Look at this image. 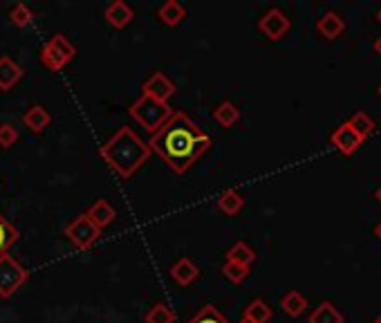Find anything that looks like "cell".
Here are the masks:
<instances>
[{"instance_id": "6da1fadb", "label": "cell", "mask_w": 381, "mask_h": 323, "mask_svg": "<svg viewBox=\"0 0 381 323\" xmlns=\"http://www.w3.org/2000/svg\"><path fill=\"white\" fill-rule=\"evenodd\" d=\"M211 135L193 117L173 112V117L157 133H153L148 148L150 153H157L164 159V164L173 168L175 173H184L211 148Z\"/></svg>"}, {"instance_id": "7a4b0ae2", "label": "cell", "mask_w": 381, "mask_h": 323, "mask_svg": "<svg viewBox=\"0 0 381 323\" xmlns=\"http://www.w3.org/2000/svg\"><path fill=\"white\" fill-rule=\"evenodd\" d=\"M99 155L119 177L130 179L150 157L148 141H144L128 126H121L110 139L101 144Z\"/></svg>"}, {"instance_id": "3957f363", "label": "cell", "mask_w": 381, "mask_h": 323, "mask_svg": "<svg viewBox=\"0 0 381 323\" xmlns=\"http://www.w3.org/2000/svg\"><path fill=\"white\" fill-rule=\"evenodd\" d=\"M128 112L135 121L139 126H144L148 133H157L162 126H164L170 117H173V108L168 106V101H157V99H150V97H139L137 101H135Z\"/></svg>"}, {"instance_id": "277c9868", "label": "cell", "mask_w": 381, "mask_h": 323, "mask_svg": "<svg viewBox=\"0 0 381 323\" xmlns=\"http://www.w3.org/2000/svg\"><path fill=\"white\" fill-rule=\"evenodd\" d=\"M66 236H68V240L77 249L86 251V249H90V247L95 245L99 236H101V229H99L97 224L84 213V215H79V218H75V220L68 224V227H66Z\"/></svg>"}, {"instance_id": "5b68a950", "label": "cell", "mask_w": 381, "mask_h": 323, "mask_svg": "<svg viewBox=\"0 0 381 323\" xmlns=\"http://www.w3.org/2000/svg\"><path fill=\"white\" fill-rule=\"evenodd\" d=\"M27 269L18 263L14 256L5 254L0 258V296L7 299V296H12L18 287H21L25 281H27Z\"/></svg>"}, {"instance_id": "8992f818", "label": "cell", "mask_w": 381, "mask_h": 323, "mask_svg": "<svg viewBox=\"0 0 381 323\" xmlns=\"http://www.w3.org/2000/svg\"><path fill=\"white\" fill-rule=\"evenodd\" d=\"M289 27H292V23H289L287 14L283 12V9L278 7H271L269 12H265V16L258 21V30L267 36V39L271 41H280L283 36L289 32Z\"/></svg>"}, {"instance_id": "52a82bcc", "label": "cell", "mask_w": 381, "mask_h": 323, "mask_svg": "<svg viewBox=\"0 0 381 323\" xmlns=\"http://www.w3.org/2000/svg\"><path fill=\"white\" fill-rule=\"evenodd\" d=\"M175 84L173 79L166 77L164 72H153V75L141 84V95L157 99V101H168L175 95Z\"/></svg>"}, {"instance_id": "ba28073f", "label": "cell", "mask_w": 381, "mask_h": 323, "mask_svg": "<svg viewBox=\"0 0 381 323\" xmlns=\"http://www.w3.org/2000/svg\"><path fill=\"white\" fill-rule=\"evenodd\" d=\"M361 141L364 139H361L359 135L352 130V126L348 121L341 124L339 128L332 133V144L343 153V155H352V153L361 146Z\"/></svg>"}, {"instance_id": "9c48e42d", "label": "cell", "mask_w": 381, "mask_h": 323, "mask_svg": "<svg viewBox=\"0 0 381 323\" xmlns=\"http://www.w3.org/2000/svg\"><path fill=\"white\" fill-rule=\"evenodd\" d=\"M104 16H106V21L115 27V30H124L126 25L133 23L135 12H133V7L128 3H124V0H115V3H110L106 7Z\"/></svg>"}, {"instance_id": "30bf717a", "label": "cell", "mask_w": 381, "mask_h": 323, "mask_svg": "<svg viewBox=\"0 0 381 323\" xmlns=\"http://www.w3.org/2000/svg\"><path fill=\"white\" fill-rule=\"evenodd\" d=\"M23 68L14 59L3 57L0 59V90H12L18 81L23 79Z\"/></svg>"}, {"instance_id": "8fae6325", "label": "cell", "mask_w": 381, "mask_h": 323, "mask_svg": "<svg viewBox=\"0 0 381 323\" xmlns=\"http://www.w3.org/2000/svg\"><path fill=\"white\" fill-rule=\"evenodd\" d=\"M86 215L90 220H92L95 224L99 229H104V227H108V224H110L113 220H115V215H117V211H115V206L108 202V200H97L92 206H90V209L86 211Z\"/></svg>"}, {"instance_id": "7c38bea8", "label": "cell", "mask_w": 381, "mask_h": 323, "mask_svg": "<svg viewBox=\"0 0 381 323\" xmlns=\"http://www.w3.org/2000/svg\"><path fill=\"white\" fill-rule=\"evenodd\" d=\"M170 276H173V281L177 285L184 287V285H190L199 276V269L190 258H179L177 263L170 267Z\"/></svg>"}, {"instance_id": "4fadbf2b", "label": "cell", "mask_w": 381, "mask_h": 323, "mask_svg": "<svg viewBox=\"0 0 381 323\" xmlns=\"http://www.w3.org/2000/svg\"><path fill=\"white\" fill-rule=\"evenodd\" d=\"M316 30H319L328 41H334L337 36L343 34V30H346V23H343V18H341L339 14L325 12V14L319 18V23H316Z\"/></svg>"}, {"instance_id": "5bb4252c", "label": "cell", "mask_w": 381, "mask_h": 323, "mask_svg": "<svg viewBox=\"0 0 381 323\" xmlns=\"http://www.w3.org/2000/svg\"><path fill=\"white\" fill-rule=\"evenodd\" d=\"M157 18L164 25L175 27V25H179L186 18V7L182 3H177V0H166L164 5H159Z\"/></svg>"}, {"instance_id": "9a60e30c", "label": "cell", "mask_w": 381, "mask_h": 323, "mask_svg": "<svg viewBox=\"0 0 381 323\" xmlns=\"http://www.w3.org/2000/svg\"><path fill=\"white\" fill-rule=\"evenodd\" d=\"M50 121H52V117L43 106H30L23 115V124L32 133H43L50 126Z\"/></svg>"}, {"instance_id": "2e32d148", "label": "cell", "mask_w": 381, "mask_h": 323, "mask_svg": "<svg viewBox=\"0 0 381 323\" xmlns=\"http://www.w3.org/2000/svg\"><path fill=\"white\" fill-rule=\"evenodd\" d=\"M310 323H343V314L337 310V305L330 301H323L316 305V310L310 314Z\"/></svg>"}, {"instance_id": "e0dca14e", "label": "cell", "mask_w": 381, "mask_h": 323, "mask_svg": "<svg viewBox=\"0 0 381 323\" xmlns=\"http://www.w3.org/2000/svg\"><path fill=\"white\" fill-rule=\"evenodd\" d=\"M271 317H274V312H271V308L262 299H253L247 308H244V314H242V319L253 321V323H267L271 321Z\"/></svg>"}, {"instance_id": "ac0fdd59", "label": "cell", "mask_w": 381, "mask_h": 323, "mask_svg": "<svg viewBox=\"0 0 381 323\" xmlns=\"http://www.w3.org/2000/svg\"><path fill=\"white\" fill-rule=\"evenodd\" d=\"M213 119L222 126V128H231V126H235V121L240 119V110L238 106L231 104V101H222L217 104V108L213 110Z\"/></svg>"}, {"instance_id": "d6986e66", "label": "cell", "mask_w": 381, "mask_h": 323, "mask_svg": "<svg viewBox=\"0 0 381 323\" xmlns=\"http://www.w3.org/2000/svg\"><path fill=\"white\" fill-rule=\"evenodd\" d=\"M226 260H231V263H238V265L251 267V263L256 260V251H253L244 240H238L235 245L229 247V251H226Z\"/></svg>"}, {"instance_id": "ffe728a7", "label": "cell", "mask_w": 381, "mask_h": 323, "mask_svg": "<svg viewBox=\"0 0 381 323\" xmlns=\"http://www.w3.org/2000/svg\"><path fill=\"white\" fill-rule=\"evenodd\" d=\"M244 206V197L235 191V188H226V191L217 197V209L226 215H235Z\"/></svg>"}, {"instance_id": "44dd1931", "label": "cell", "mask_w": 381, "mask_h": 323, "mask_svg": "<svg viewBox=\"0 0 381 323\" xmlns=\"http://www.w3.org/2000/svg\"><path fill=\"white\" fill-rule=\"evenodd\" d=\"M48 45L59 54V57H63L66 61H72L77 57V45L72 43L66 34H61V32H57V34H52L50 36V41H48Z\"/></svg>"}, {"instance_id": "7402d4cb", "label": "cell", "mask_w": 381, "mask_h": 323, "mask_svg": "<svg viewBox=\"0 0 381 323\" xmlns=\"http://www.w3.org/2000/svg\"><path fill=\"white\" fill-rule=\"evenodd\" d=\"M280 308H283L289 317H301L307 308V301L301 292L296 290H289L287 294H283V299H280Z\"/></svg>"}, {"instance_id": "603a6c76", "label": "cell", "mask_w": 381, "mask_h": 323, "mask_svg": "<svg viewBox=\"0 0 381 323\" xmlns=\"http://www.w3.org/2000/svg\"><path fill=\"white\" fill-rule=\"evenodd\" d=\"M144 321H146V323H175V312H173V308H170L168 303L159 301V303H155L146 312Z\"/></svg>"}, {"instance_id": "cb8c5ba5", "label": "cell", "mask_w": 381, "mask_h": 323, "mask_svg": "<svg viewBox=\"0 0 381 323\" xmlns=\"http://www.w3.org/2000/svg\"><path fill=\"white\" fill-rule=\"evenodd\" d=\"M18 240V231L14 224H9L5 218H3V213H0V258H3L9 247L14 245V242Z\"/></svg>"}, {"instance_id": "d4e9b609", "label": "cell", "mask_w": 381, "mask_h": 323, "mask_svg": "<svg viewBox=\"0 0 381 323\" xmlns=\"http://www.w3.org/2000/svg\"><path fill=\"white\" fill-rule=\"evenodd\" d=\"M350 126H352V130H355L357 135L361 139H366V137H370V135L375 133V121L370 119V115H366V112H357L355 117H352V119L348 121Z\"/></svg>"}, {"instance_id": "484cf974", "label": "cell", "mask_w": 381, "mask_h": 323, "mask_svg": "<svg viewBox=\"0 0 381 323\" xmlns=\"http://www.w3.org/2000/svg\"><path fill=\"white\" fill-rule=\"evenodd\" d=\"M186 323H229V321H226V317L215 308V305L208 303V305H204V308L195 314L193 319H188Z\"/></svg>"}, {"instance_id": "4316f807", "label": "cell", "mask_w": 381, "mask_h": 323, "mask_svg": "<svg viewBox=\"0 0 381 323\" xmlns=\"http://www.w3.org/2000/svg\"><path fill=\"white\" fill-rule=\"evenodd\" d=\"M41 63H43V66L48 68V70H52V72H59V70H63V66H66L68 61L63 59V57H59V54L54 52L48 43H45L43 48H41Z\"/></svg>"}, {"instance_id": "83f0119b", "label": "cell", "mask_w": 381, "mask_h": 323, "mask_svg": "<svg viewBox=\"0 0 381 323\" xmlns=\"http://www.w3.org/2000/svg\"><path fill=\"white\" fill-rule=\"evenodd\" d=\"M9 18H12V23H14L16 27H27V25L32 23L34 14H32V9L27 7L25 3H16V5L12 7V12H9Z\"/></svg>"}, {"instance_id": "f1b7e54d", "label": "cell", "mask_w": 381, "mask_h": 323, "mask_svg": "<svg viewBox=\"0 0 381 323\" xmlns=\"http://www.w3.org/2000/svg\"><path fill=\"white\" fill-rule=\"evenodd\" d=\"M222 274L229 278L231 283H242L244 278L249 276V267L247 265H238V263H231V260H226L222 265Z\"/></svg>"}, {"instance_id": "f546056e", "label": "cell", "mask_w": 381, "mask_h": 323, "mask_svg": "<svg viewBox=\"0 0 381 323\" xmlns=\"http://www.w3.org/2000/svg\"><path fill=\"white\" fill-rule=\"evenodd\" d=\"M16 141H18V130L12 124L0 126V148H12Z\"/></svg>"}, {"instance_id": "4dcf8cb0", "label": "cell", "mask_w": 381, "mask_h": 323, "mask_svg": "<svg viewBox=\"0 0 381 323\" xmlns=\"http://www.w3.org/2000/svg\"><path fill=\"white\" fill-rule=\"evenodd\" d=\"M375 50H377V54H381V36H379L377 43H375Z\"/></svg>"}, {"instance_id": "1f68e13d", "label": "cell", "mask_w": 381, "mask_h": 323, "mask_svg": "<svg viewBox=\"0 0 381 323\" xmlns=\"http://www.w3.org/2000/svg\"><path fill=\"white\" fill-rule=\"evenodd\" d=\"M375 233H377V238L381 240V222L377 224V227H375Z\"/></svg>"}, {"instance_id": "d6a6232c", "label": "cell", "mask_w": 381, "mask_h": 323, "mask_svg": "<svg viewBox=\"0 0 381 323\" xmlns=\"http://www.w3.org/2000/svg\"><path fill=\"white\" fill-rule=\"evenodd\" d=\"M375 197H377V200H379V202H381V186H379V188H377V193H375Z\"/></svg>"}, {"instance_id": "836d02e7", "label": "cell", "mask_w": 381, "mask_h": 323, "mask_svg": "<svg viewBox=\"0 0 381 323\" xmlns=\"http://www.w3.org/2000/svg\"><path fill=\"white\" fill-rule=\"evenodd\" d=\"M377 21L381 23V9H379V14H377Z\"/></svg>"}, {"instance_id": "e575fe53", "label": "cell", "mask_w": 381, "mask_h": 323, "mask_svg": "<svg viewBox=\"0 0 381 323\" xmlns=\"http://www.w3.org/2000/svg\"><path fill=\"white\" fill-rule=\"evenodd\" d=\"M373 323H381V317H377V319H375Z\"/></svg>"}, {"instance_id": "d590c367", "label": "cell", "mask_w": 381, "mask_h": 323, "mask_svg": "<svg viewBox=\"0 0 381 323\" xmlns=\"http://www.w3.org/2000/svg\"><path fill=\"white\" fill-rule=\"evenodd\" d=\"M240 323H253V321H247V319H242Z\"/></svg>"}, {"instance_id": "8d00e7d4", "label": "cell", "mask_w": 381, "mask_h": 323, "mask_svg": "<svg viewBox=\"0 0 381 323\" xmlns=\"http://www.w3.org/2000/svg\"><path fill=\"white\" fill-rule=\"evenodd\" d=\"M379 95H381V86H379Z\"/></svg>"}]
</instances>
